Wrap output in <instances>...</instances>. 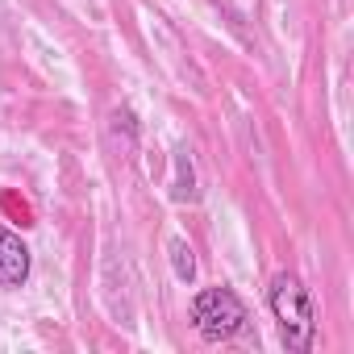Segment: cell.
Here are the masks:
<instances>
[{
	"label": "cell",
	"mask_w": 354,
	"mask_h": 354,
	"mask_svg": "<svg viewBox=\"0 0 354 354\" xmlns=\"http://www.w3.org/2000/svg\"><path fill=\"white\" fill-rule=\"evenodd\" d=\"M30 279V246L0 225V288H21Z\"/></svg>",
	"instance_id": "3957f363"
},
{
	"label": "cell",
	"mask_w": 354,
	"mask_h": 354,
	"mask_svg": "<svg viewBox=\"0 0 354 354\" xmlns=\"http://www.w3.org/2000/svg\"><path fill=\"white\" fill-rule=\"evenodd\" d=\"M171 267H175V279H184V283L196 279V259H192V246L184 238L171 242Z\"/></svg>",
	"instance_id": "277c9868"
},
{
	"label": "cell",
	"mask_w": 354,
	"mask_h": 354,
	"mask_svg": "<svg viewBox=\"0 0 354 354\" xmlns=\"http://www.w3.org/2000/svg\"><path fill=\"white\" fill-rule=\"evenodd\" d=\"M192 321H196V329H201L205 342H230V337H238L246 329L250 317H246V304L238 300V292H230V288H205L192 300Z\"/></svg>",
	"instance_id": "7a4b0ae2"
},
{
	"label": "cell",
	"mask_w": 354,
	"mask_h": 354,
	"mask_svg": "<svg viewBox=\"0 0 354 354\" xmlns=\"http://www.w3.org/2000/svg\"><path fill=\"white\" fill-rule=\"evenodd\" d=\"M267 300H271V313H275V321H279V337H283V346H288L292 354L313 350V337H317V313H313V296H308V288H304L296 275L283 271V275L271 279Z\"/></svg>",
	"instance_id": "6da1fadb"
}]
</instances>
